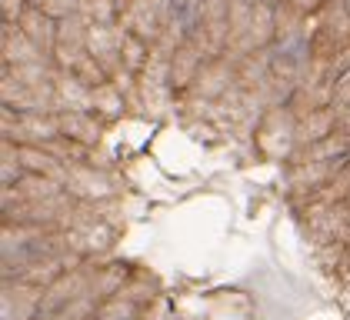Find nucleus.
I'll return each mask as SVG.
<instances>
[{
    "label": "nucleus",
    "instance_id": "423d86ee",
    "mask_svg": "<svg viewBox=\"0 0 350 320\" xmlns=\"http://www.w3.org/2000/svg\"><path fill=\"white\" fill-rule=\"evenodd\" d=\"M117 3L113 0H83L81 3V17L87 24H100V27H113V17H117Z\"/></svg>",
    "mask_w": 350,
    "mask_h": 320
},
{
    "label": "nucleus",
    "instance_id": "6e6552de",
    "mask_svg": "<svg viewBox=\"0 0 350 320\" xmlns=\"http://www.w3.org/2000/svg\"><path fill=\"white\" fill-rule=\"evenodd\" d=\"M120 53H124V67L134 74V70H140L144 67V40H137L134 34H124V47H120Z\"/></svg>",
    "mask_w": 350,
    "mask_h": 320
},
{
    "label": "nucleus",
    "instance_id": "20e7f679",
    "mask_svg": "<svg viewBox=\"0 0 350 320\" xmlns=\"http://www.w3.org/2000/svg\"><path fill=\"white\" fill-rule=\"evenodd\" d=\"M200 51L193 47V44H184L180 47V53H174V64H170V77H174V83L177 87H184V83H190L193 77H200L197 70H200Z\"/></svg>",
    "mask_w": 350,
    "mask_h": 320
},
{
    "label": "nucleus",
    "instance_id": "9d476101",
    "mask_svg": "<svg viewBox=\"0 0 350 320\" xmlns=\"http://www.w3.org/2000/svg\"><path fill=\"white\" fill-rule=\"evenodd\" d=\"M3 27H17L21 17L27 14V0H3Z\"/></svg>",
    "mask_w": 350,
    "mask_h": 320
},
{
    "label": "nucleus",
    "instance_id": "f8f14e48",
    "mask_svg": "<svg viewBox=\"0 0 350 320\" xmlns=\"http://www.w3.org/2000/svg\"><path fill=\"white\" fill-rule=\"evenodd\" d=\"M250 7H260V3H270V0H247Z\"/></svg>",
    "mask_w": 350,
    "mask_h": 320
},
{
    "label": "nucleus",
    "instance_id": "1a4fd4ad",
    "mask_svg": "<svg viewBox=\"0 0 350 320\" xmlns=\"http://www.w3.org/2000/svg\"><path fill=\"white\" fill-rule=\"evenodd\" d=\"M81 3L83 0H44L40 7L54 17V21H67V17H74V14H81Z\"/></svg>",
    "mask_w": 350,
    "mask_h": 320
},
{
    "label": "nucleus",
    "instance_id": "9b49d317",
    "mask_svg": "<svg viewBox=\"0 0 350 320\" xmlns=\"http://www.w3.org/2000/svg\"><path fill=\"white\" fill-rule=\"evenodd\" d=\"M287 3L294 7L297 14H307V10H317V7H321L323 0H287Z\"/></svg>",
    "mask_w": 350,
    "mask_h": 320
},
{
    "label": "nucleus",
    "instance_id": "7ed1b4c3",
    "mask_svg": "<svg viewBox=\"0 0 350 320\" xmlns=\"http://www.w3.org/2000/svg\"><path fill=\"white\" fill-rule=\"evenodd\" d=\"M57 120H60V137H74L83 144H94L100 137V120L90 117L87 110H64L57 114Z\"/></svg>",
    "mask_w": 350,
    "mask_h": 320
},
{
    "label": "nucleus",
    "instance_id": "f03ea898",
    "mask_svg": "<svg viewBox=\"0 0 350 320\" xmlns=\"http://www.w3.org/2000/svg\"><path fill=\"white\" fill-rule=\"evenodd\" d=\"M3 60H7V67H24V64H37V60H51V57L37 51L21 30L7 27L3 30Z\"/></svg>",
    "mask_w": 350,
    "mask_h": 320
},
{
    "label": "nucleus",
    "instance_id": "f257e3e1",
    "mask_svg": "<svg viewBox=\"0 0 350 320\" xmlns=\"http://www.w3.org/2000/svg\"><path fill=\"white\" fill-rule=\"evenodd\" d=\"M57 27H60V21H54L44 7H27V14L21 17L17 30L27 37L37 51H44L47 57H54V51H57Z\"/></svg>",
    "mask_w": 350,
    "mask_h": 320
},
{
    "label": "nucleus",
    "instance_id": "0eeeda50",
    "mask_svg": "<svg viewBox=\"0 0 350 320\" xmlns=\"http://www.w3.org/2000/svg\"><path fill=\"white\" fill-rule=\"evenodd\" d=\"M230 77L227 74V67L224 64H211V67H204L200 70V77H197V90L200 94H207V97H214V94H220V87H224V80Z\"/></svg>",
    "mask_w": 350,
    "mask_h": 320
},
{
    "label": "nucleus",
    "instance_id": "39448f33",
    "mask_svg": "<svg viewBox=\"0 0 350 320\" xmlns=\"http://www.w3.org/2000/svg\"><path fill=\"white\" fill-rule=\"evenodd\" d=\"M90 110H97L104 120H113V117H120L124 114V94H120V87L117 83H100V87H94V107Z\"/></svg>",
    "mask_w": 350,
    "mask_h": 320
},
{
    "label": "nucleus",
    "instance_id": "ddd939ff",
    "mask_svg": "<svg viewBox=\"0 0 350 320\" xmlns=\"http://www.w3.org/2000/svg\"><path fill=\"white\" fill-rule=\"evenodd\" d=\"M344 10H347V21H350V0H344Z\"/></svg>",
    "mask_w": 350,
    "mask_h": 320
}]
</instances>
